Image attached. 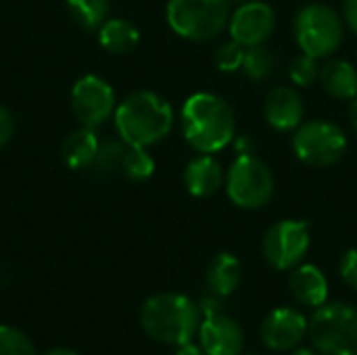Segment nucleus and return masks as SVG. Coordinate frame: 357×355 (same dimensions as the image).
<instances>
[{
    "instance_id": "1",
    "label": "nucleus",
    "mask_w": 357,
    "mask_h": 355,
    "mask_svg": "<svg viewBox=\"0 0 357 355\" xmlns=\"http://www.w3.org/2000/svg\"><path fill=\"white\" fill-rule=\"evenodd\" d=\"M184 140L197 153L211 155L228 146L236 136V115L230 103L213 92H197L186 98L180 113Z\"/></svg>"
},
{
    "instance_id": "2",
    "label": "nucleus",
    "mask_w": 357,
    "mask_h": 355,
    "mask_svg": "<svg viewBox=\"0 0 357 355\" xmlns=\"http://www.w3.org/2000/svg\"><path fill=\"white\" fill-rule=\"evenodd\" d=\"M117 136L128 146H153L169 136L174 128V109L157 92L138 90L126 96L113 115Z\"/></svg>"
},
{
    "instance_id": "3",
    "label": "nucleus",
    "mask_w": 357,
    "mask_h": 355,
    "mask_svg": "<svg viewBox=\"0 0 357 355\" xmlns=\"http://www.w3.org/2000/svg\"><path fill=\"white\" fill-rule=\"evenodd\" d=\"M144 333L163 345H182L192 341L201 326V310L182 293H161L144 301L140 310Z\"/></svg>"
},
{
    "instance_id": "4",
    "label": "nucleus",
    "mask_w": 357,
    "mask_h": 355,
    "mask_svg": "<svg viewBox=\"0 0 357 355\" xmlns=\"http://www.w3.org/2000/svg\"><path fill=\"white\" fill-rule=\"evenodd\" d=\"M307 335L322 355H357V308L335 301L316 308L307 320Z\"/></svg>"
},
{
    "instance_id": "5",
    "label": "nucleus",
    "mask_w": 357,
    "mask_h": 355,
    "mask_svg": "<svg viewBox=\"0 0 357 355\" xmlns=\"http://www.w3.org/2000/svg\"><path fill=\"white\" fill-rule=\"evenodd\" d=\"M165 19L180 38L207 42L226 29L230 6L228 0H169Z\"/></svg>"
},
{
    "instance_id": "6",
    "label": "nucleus",
    "mask_w": 357,
    "mask_h": 355,
    "mask_svg": "<svg viewBox=\"0 0 357 355\" xmlns=\"http://www.w3.org/2000/svg\"><path fill=\"white\" fill-rule=\"evenodd\" d=\"M293 33L301 52L316 59L337 52L343 42V21L328 4H305L293 21Z\"/></svg>"
},
{
    "instance_id": "7",
    "label": "nucleus",
    "mask_w": 357,
    "mask_h": 355,
    "mask_svg": "<svg viewBox=\"0 0 357 355\" xmlns=\"http://www.w3.org/2000/svg\"><path fill=\"white\" fill-rule=\"evenodd\" d=\"M274 174L255 155H238L226 174V192L241 209H259L274 197Z\"/></svg>"
},
{
    "instance_id": "8",
    "label": "nucleus",
    "mask_w": 357,
    "mask_h": 355,
    "mask_svg": "<svg viewBox=\"0 0 357 355\" xmlns=\"http://www.w3.org/2000/svg\"><path fill=\"white\" fill-rule=\"evenodd\" d=\"M293 151L307 165H335L343 159L347 151V136L333 121L312 119L307 123H301L293 134Z\"/></svg>"
},
{
    "instance_id": "9",
    "label": "nucleus",
    "mask_w": 357,
    "mask_h": 355,
    "mask_svg": "<svg viewBox=\"0 0 357 355\" xmlns=\"http://www.w3.org/2000/svg\"><path fill=\"white\" fill-rule=\"evenodd\" d=\"M310 251V226L299 220H280L264 236V257L276 270L297 268Z\"/></svg>"
},
{
    "instance_id": "10",
    "label": "nucleus",
    "mask_w": 357,
    "mask_h": 355,
    "mask_svg": "<svg viewBox=\"0 0 357 355\" xmlns=\"http://www.w3.org/2000/svg\"><path fill=\"white\" fill-rule=\"evenodd\" d=\"M71 109L79 126L96 130L115 115V90L100 75H84L71 88Z\"/></svg>"
},
{
    "instance_id": "11",
    "label": "nucleus",
    "mask_w": 357,
    "mask_h": 355,
    "mask_svg": "<svg viewBox=\"0 0 357 355\" xmlns=\"http://www.w3.org/2000/svg\"><path fill=\"white\" fill-rule=\"evenodd\" d=\"M228 25L234 42L245 48L259 46L272 36L276 27V13L268 2L247 0L230 15Z\"/></svg>"
},
{
    "instance_id": "12",
    "label": "nucleus",
    "mask_w": 357,
    "mask_h": 355,
    "mask_svg": "<svg viewBox=\"0 0 357 355\" xmlns=\"http://www.w3.org/2000/svg\"><path fill=\"white\" fill-rule=\"evenodd\" d=\"M307 335V318L293 308H278L261 322V341L272 352H293Z\"/></svg>"
},
{
    "instance_id": "13",
    "label": "nucleus",
    "mask_w": 357,
    "mask_h": 355,
    "mask_svg": "<svg viewBox=\"0 0 357 355\" xmlns=\"http://www.w3.org/2000/svg\"><path fill=\"white\" fill-rule=\"evenodd\" d=\"M197 335L207 355H241L245 349V333L241 324L224 312L205 316Z\"/></svg>"
},
{
    "instance_id": "14",
    "label": "nucleus",
    "mask_w": 357,
    "mask_h": 355,
    "mask_svg": "<svg viewBox=\"0 0 357 355\" xmlns=\"http://www.w3.org/2000/svg\"><path fill=\"white\" fill-rule=\"evenodd\" d=\"M264 115L274 130L280 132L295 130L303 121V100L297 94V90L289 86H276L266 96Z\"/></svg>"
},
{
    "instance_id": "15",
    "label": "nucleus",
    "mask_w": 357,
    "mask_h": 355,
    "mask_svg": "<svg viewBox=\"0 0 357 355\" xmlns=\"http://www.w3.org/2000/svg\"><path fill=\"white\" fill-rule=\"evenodd\" d=\"M289 289L293 297L307 308H320L328 299V280L314 264H299L297 268H293Z\"/></svg>"
},
{
    "instance_id": "16",
    "label": "nucleus",
    "mask_w": 357,
    "mask_h": 355,
    "mask_svg": "<svg viewBox=\"0 0 357 355\" xmlns=\"http://www.w3.org/2000/svg\"><path fill=\"white\" fill-rule=\"evenodd\" d=\"M224 172L211 155L195 157L184 169V186L192 197H211L222 188Z\"/></svg>"
},
{
    "instance_id": "17",
    "label": "nucleus",
    "mask_w": 357,
    "mask_h": 355,
    "mask_svg": "<svg viewBox=\"0 0 357 355\" xmlns=\"http://www.w3.org/2000/svg\"><path fill=\"white\" fill-rule=\"evenodd\" d=\"M98 144H100V138L96 136V130L88 128V126H79L77 130H73L65 138V142L61 146V155H63L65 165L69 169H75V172L90 169L94 163Z\"/></svg>"
},
{
    "instance_id": "18",
    "label": "nucleus",
    "mask_w": 357,
    "mask_h": 355,
    "mask_svg": "<svg viewBox=\"0 0 357 355\" xmlns=\"http://www.w3.org/2000/svg\"><path fill=\"white\" fill-rule=\"evenodd\" d=\"M243 278L241 262L232 253H218L207 268V289L215 297H230Z\"/></svg>"
},
{
    "instance_id": "19",
    "label": "nucleus",
    "mask_w": 357,
    "mask_h": 355,
    "mask_svg": "<svg viewBox=\"0 0 357 355\" xmlns=\"http://www.w3.org/2000/svg\"><path fill=\"white\" fill-rule=\"evenodd\" d=\"M320 82L326 94L339 100H354L357 96V69L343 59H333L320 69Z\"/></svg>"
},
{
    "instance_id": "20",
    "label": "nucleus",
    "mask_w": 357,
    "mask_h": 355,
    "mask_svg": "<svg viewBox=\"0 0 357 355\" xmlns=\"http://www.w3.org/2000/svg\"><path fill=\"white\" fill-rule=\"evenodd\" d=\"M96 33H98V44L111 54H128L140 42L138 27L121 17H109Z\"/></svg>"
},
{
    "instance_id": "21",
    "label": "nucleus",
    "mask_w": 357,
    "mask_h": 355,
    "mask_svg": "<svg viewBox=\"0 0 357 355\" xmlns=\"http://www.w3.org/2000/svg\"><path fill=\"white\" fill-rule=\"evenodd\" d=\"M71 19L86 31H98L109 19L111 0H65Z\"/></svg>"
},
{
    "instance_id": "22",
    "label": "nucleus",
    "mask_w": 357,
    "mask_h": 355,
    "mask_svg": "<svg viewBox=\"0 0 357 355\" xmlns=\"http://www.w3.org/2000/svg\"><path fill=\"white\" fill-rule=\"evenodd\" d=\"M128 151V144L121 138H105L98 144L94 163H92V172L98 176H109L117 169H121L123 163V155Z\"/></svg>"
},
{
    "instance_id": "23",
    "label": "nucleus",
    "mask_w": 357,
    "mask_h": 355,
    "mask_svg": "<svg viewBox=\"0 0 357 355\" xmlns=\"http://www.w3.org/2000/svg\"><path fill=\"white\" fill-rule=\"evenodd\" d=\"M121 172L132 182H144L155 174V159L144 146H128L121 163Z\"/></svg>"
},
{
    "instance_id": "24",
    "label": "nucleus",
    "mask_w": 357,
    "mask_h": 355,
    "mask_svg": "<svg viewBox=\"0 0 357 355\" xmlns=\"http://www.w3.org/2000/svg\"><path fill=\"white\" fill-rule=\"evenodd\" d=\"M276 65V59L272 54L270 48H266L264 44L259 46H251L245 48V59H243V71L251 77V80H266L272 69Z\"/></svg>"
},
{
    "instance_id": "25",
    "label": "nucleus",
    "mask_w": 357,
    "mask_h": 355,
    "mask_svg": "<svg viewBox=\"0 0 357 355\" xmlns=\"http://www.w3.org/2000/svg\"><path fill=\"white\" fill-rule=\"evenodd\" d=\"M320 63L316 56L312 54H305L301 52L299 56H295L291 61V67H289V75L293 80L295 86H301V88H307L312 84H316L320 80Z\"/></svg>"
},
{
    "instance_id": "26",
    "label": "nucleus",
    "mask_w": 357,
    "mask_h": 355,
    "mask_svg": "<svg viewBox=\"0 0 357 355\" xmlns=\"http://www.w3.org/2000/svg\"><path fill=\"white\" fill-rule=\"evenodd\" d=\"M0 355H36L33 343L15 326L0 324Z\"/></svg>"
},
{
    "instance_id": "27",
    "label": "nucleus",
    "mask_w": 357,
    "mask_h": 355,
    "mask_svg": "<svg viewBox=\"0 0 357 355\" xmlns=\"http://www.w3.org/2000/svg\"><path fill=\"white\" fill-rule=\"evenodd\" d=\"M243 59H245V46H241L238 42H226L215 50V67L224 73H232L236 69L243 67Z\"/></svg>"
},
{
    "instance_id": "28",
    "label": "nucleus",
    "mask_w": 357,
    "mask_h": 355,
    "mask_svg": "<svg viewBox=\"0 0 357 355\" xmlns=\"http://www.w3.org/2000/svg\"><path fill=\"white\" fill-rule=\"evenodd\" d=\"M339 272H341L343 282H345L349 289L357 291V249H349V251L341 257Z\"/></svg>"
},
{
    "instance_id": "29",
    "label": "nucleus",
    "mask_w": 357,
    "mask_h": 355,
    "mask_svg": "<svg viewBox=\"0 0 357 355\" xmlns=\"http://www.w3.org/2000/svg\"><path fill=\"white\" fill-rule=\"evenodd\" d=\"M13 132H15V119H13V113H10L4 105H0V151L10 142Z\"/></svg>"
},
{
    "instance_id": "30",
    "label": "nucleus",
    "mask_w": 357,
    "mask_h": 355,
    "mask_svg": "<svg viewBox=\"0 0 357 355\" xmlns=\"http://www.w3.org/2000/svg\"><path fill=\"white\" fill-rule=\"evenodd\" d=\"M343 19L357 33V0H345L343 2Z\"/></svg>"
},
{
    "instance_id": "31",
    "label": "nucleus",
    "mask_w": 357,
    "mask_h": 355,
    "mask_svg": "<svg viewBox=\"0 0 357 355\" xmlns=\"http://www.w3.org/2000/svg\"><path fill=\"white\" fill-rule=\"evenodd\" d=\"M174 355H207V354L203 352V347H199V345H195L192 341H188V343L178 345V349H176V354Z\"/></svg>"
},
{
    "instance_id": "32",
    "label": "nucleus",
    "mask_w": 357,
    "mask_h": 355,
    "mask_svg": "<svg viewBox=\"0 0 357 355\" xmlns=\"http://www.w3.org/2000/svg\"><path fill=\"white\" fill-rule=\"evenodd\" d=\"M236 146H238V155H249L253 151V142H251L249 136H241L238 142H236Z\"/></svg>"
},
{
    "instance_id": "33",
    "label": "nucleus",
    "mask_w": 357,
    "mask_h": 355,
    "mask_svg": "<svg viewBox=\"0 0 357 355\" xmlns=\"http://www.w3.org/2000/svg\"><path fill=\"white\" fill-rule=\"evenodd\" d=\"M44 355H77L73 349H67V347H54L50 352H46Z\"/></svg>"
},
{
    "instance_id": "34",
    "label": "nucleus",
    "mask_w": 357,
    "mask_h": 355,
    "mask_svg": "<svg viewBox=\"0 0 357 355\" xmlns=\"http://www.w3.org/2000/svg\"><path fill=\"white\" fill-rule=\"evenodd\" d=\"M349 117H351V123H354V128H356V132H357V96L354 98V103H351V109H349Z\"/></svg>"
},
{
    "instance_id": "35",
    "label": "nucleus",
    "mask_w": 357,
    "mask_h": 355,
    "mask_svg": "<svg viewBox=\"0 0 357 355\" xmlns=\"http://www.w3.org/2000/svg\"><path fill=\"white\" fill-rule=\"evenodd\" d=\"M291 355H318L314 349H305V347H297V349H293V354Z\"/></svg>"
},
{
    "instance_id": "36",
    "label": "nucleus",
    "mask_w": 357,
    "mask_h": 355,
    "mask_svg": "<svg viewBox=\"0 0 357 355\" xmlns=\"http://www.w3.org/2000/svg\"><path fill=\"white\" fill-rule=\"evenodd\" d=\"M241 2H247V0H241Z\"/></svg>"
}]
</instances>
